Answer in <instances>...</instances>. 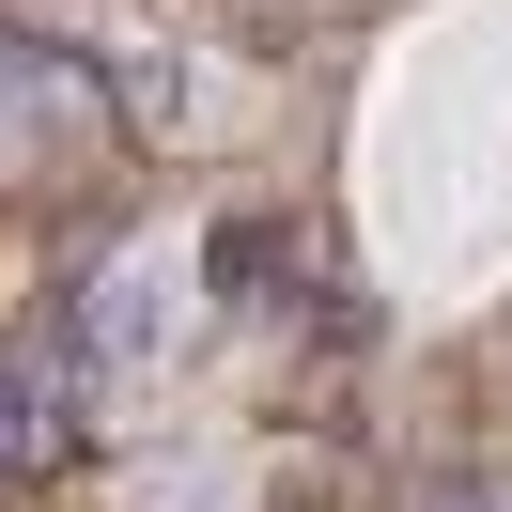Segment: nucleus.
<instances>
[{"label": "nucleus", "mask_w": 512, "mask_h": 512, "mask_svg": "<svg viewBox=\"0 0 512 512\" xmlns=\"http://www.w3.org/2000/svg\"><path fill=\"white\" fill-rule=\"evenodd\" d=\"M202 280H218L233 311H249V295H280V280H295V249H280V218H218V249H202Z\"/></svg>", "instance_id": "obj_2"}, {"label": "nucleus", "mask_w": 512, "mask_h": 512, "mask_svg": "<svg viewBox=\"0 0 512 512\" xmlns=\"http://www.w3.org/2000/svg\"><path fill=\"white\" fill-rule=\"evenodd\" d=\"M47 450H63V373H47V342L0 357V481H32Z\"/></svg>", "instance_id": "obj_1"}]
</instances>
